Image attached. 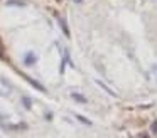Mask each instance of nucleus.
<instances>
[{
	"label": "nucleus",
	"instance_id": "nucleus-7",
	"mask_svg": "<svg viewBox=\"0 0 157 138\" xmlns=\"http://www.w3.org/2000/svg\"><path fill=\"white\" fill-rule=\"evenodd\" d=\"M98 84H100V86H101V88H103V89H106V91H108V93H110V94H112V96H115V93H113V89H110V88H108V86H106V84H103V83H101V81H98Z\"/></svg>",
	"mask_w": 157,
	"mask_h": 138
},
{
	"label": "nucleus",
	"instance_id": "nucleus-2",
	"mask_svg": "<svg viewBox=\"0 0 157 138\" xmlns=\"http://www.w3.org/2000/svg\"><path fill=\"white\" fill-rule=\"evenodd\" d=\"M36 61H37V57H36L32 52L25 54V57H24V64H25V66H32V64H36Z\"/></svg>",
	"mask_w": 157,
	"mask_h": 138
},
{
	"label": "nucleus",
	"instance_id": "nucleus-4",
	"mask_svg": "<svg viewBox=\"0 0 157 138\" xmlns=\"http://www.w3.org/2000/svg\"><path fill=\"white\" fill-rule=\"evenodd\" d=\"M22 104H24L25 110H31L32 108V99L29 96H22Z\"/></svg>",
	"mask_w": 157,
	"mask_h": 138
},
{
	"label": "nucleus",
	"instance_id": "nucleus-1",
	"mask_svg": "<svg viewBox=\"0 0 157 138\" xmlns=\"http://www.w3.org/2000/svg\"><path fill=\"white\" fill-rule=\"evenodd\" d=\"M24 77H25V81H27L29 84H32V86L36 88V89H39V91H42V93H46V88L42 86V84H39L36 79H32V77H29V76H24Z\"/></svg>",
	"mask_w": 157,
	"mask_h": 138
},
{
	"label": "nucleus",
	"instance_id": "nucleus-12",
	"mask_svg": "<svg viewBox=\"0 0 157 138\" xmlns=\"http://www.w3.org/2000/svg\"><path fill=\"white\" fill-rule=\"evenodd\" d=\"M73 2H75V3H81L83 0H73Z\"/></svg>",
	"mask_w": 157,
	"mask_h": 138
},
{
	"label": "nucleus",
	"instance_id": "nucleus-5",
	"mask_svg": "<svg viewBox=\"0 0 157 138\" xmlns=\"http://www.w3.org/2000/svg\"><path fill=\"white\" fill-rule=\"evenodd\" d=\"M76 120H79L81 123H85V125H90V126H91V121H90V120H86L85 116H81V114H76Z\"/></svg>",
	"mask_w": 157,
	"mask_h": 138
},
{
	"label": "nucleus",
	"instance_id": "nucleus-3",
	"mask_svg": "<svg viewBox=\"0 0 157 138\" xmlns=\"http://www.w3.org/2000/svg\"><path fill=\"white\" fill-rule=\"evenodd\" d=\"M71 98H73L75 101H78V103H83V104L88 103V98L83 96V94H79V93H71Z\"/></svg>",
	"mask_w": 157,
	"mask_h": 138
},
{
	"label": "nucleus",
	"instance_id": "nucleus-11",
	"mask_svg": "<svg viewBox=\"0 0 157 138\" xmlns=\"http://www.w3.org/2000/svg\"><path fill=\"white\" fill-rule=\"evenodd\" d=\"M140 138H149V135H147V133H142V135H140Z\"/></svg>",
	"mask_w": 157,
	"mask_h": 138
},
{
	"label": "nucleus",
	"instance_id": "nucleus-9",
	"mask_svg": "<svg viewBox=\"0 0 157 138\" xmlns=\"http://www.w3.org/2000/svg\"><path fill=\"white\" fill-rule=\"evenodd\" d=\"M150 130H152V133H154V135H157V120L152 123V126H150Z\"/></svg>",
	"mask_w": 157,
	"mask_h": 138
},
{
	"label": "nucleus",
	"instance_id": "nucleus-6",
	"mask_svg": "<svg viewBox=\"0 0 157 138\" xmlns=\"http://www.w3.org/2000/svg\"><path fill=\"white\" fill-rule=\"evenodd\" d=\"M7 5H19V7H24L25 3H24V2H19V0H10V2H7Z\"/></svg>",
	"mask_w": 157,
	"mask_h": 138
},
{
	"label": "nucleus",
	"instance_id": "nucleus-10",
	"mask_svg": "<svg viewBox=\"0 0 157 138\" xmlns=\"http://www.w3.org/2000/svg\"><path fill=\"white\" fill-rule=\"evenodd\" d=\"M46 120L51 121V120H52V113H46Z\"/></svg>",
	"mask_w": 157,
	"mask_h": 138
},
{
	"label": "nucleus",
	"instance_id": "nucleus-8",
	"mask_svg": "<svg viewBox=\"0 0 157 138\" xmlns=\"http://www.w3.org/2000/svg\"><path fill=\"white\" fill-rule=\"evenodd\" d=\"M59 22H61V29L64 30L66 37H69V30H68V27H66V22H64V20H59Z\"/></svg>",
	"mask_w": 157,
	"mask_h": 138
}]
</instances>
